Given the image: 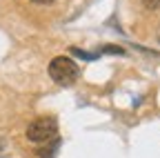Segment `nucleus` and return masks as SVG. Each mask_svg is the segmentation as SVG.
<instances>
[{
	"label": "nucleus",
	"mask_w": 160,
	"mask_h": 158,
	"mask_svg": "<svg viewBox=\"0 0 160 158\" xmlns=\"http://www.w3.org/2000/svg\"><path fill=\"white\" fill-rule=\"evenodd\" d=\"M78 74L80 71H78L76 63L71 60V58H67V56H56L53 60L49 63V76H51V80L58 83V85H62V87L73 85L78 80Z\"/></svg>",
	"instance_id": "f257e3e1"
},
{
	"label": "nucleus",
	"mask_w": 160,
	"mask_h": 158,
	"mask_svg": "<svg viewBox=\"0 0 160 158\" xmlns=\"http://www.w3.org/2000/svg\"><path fill=\"white\" fill-rule=\"evenodd\" d=\"M58 134V120L53 116H42V118H36V120L29 123L27 127V138L36 145H42L49 143L51 138H56Z\"/></svg>",
	"instance_id": "f03ea898"
},
{
	"label": "nucleus",
	"mask_w": 160,
	"mask_h": 158,
	"mask_svg": "<svg viewBox=\"0 0 160 158\" xmlns=\"http://www.w3.org/2000/svg\"><path fill=\"white\" fill-rule=\"evenodd\" d=\"M69 54H71L73 58H80V60H89V63H91V60H96V58H98L96 54L82 51V49H78V47H71V49H69Z\"/></svg>",
	"instance_id": "7ed1b4c3"
},
{
	"label": "nucleus",
	"mask_w": 160,
	"mask_h": 158,
	"mask_svg": "<svg viewBox=\"0 0 160 158\" xmlns=\"http://www.w3.org/2000/svg\"><path fill=\"white\" fill-rule=\"evenodd\" d=\"M102 54H113V56H125V49H122V47H116V45H105V47H102Z\"/></svg>",
	"instance_id": "20e7f679"
},
{
	"label": "nucleus",
	"mask_w": 160,
	"mask_h": 158,
	"mask_svg": "<svg viewBox=\"0 0 160 158\" xmlns=\"http://www.w3.org/2000/svg\"><path fill=\"white\" fill-rule=\"evenodd\" d=\"M40 158H51L53 154H56V145H47V147H42V149H38L36 151Z\"/></svg>",
	"instance_id": "39448f33"
},
{
	"label": "nucleus",
	"mask_w": 160,
	"mask_h": 158,
	"mask_svg": "<svg viewBox=\"0 0 160 158\" xmlns=\"http://www.w3.org/2000/svg\"><path fill=\"white\" fill-rule=\"evenodd\" d=\"M142 7L149 11H156V9H160V0H142Z\"/></svg>",
	"instance_id": "423d86ee"
},
{
	"label": "nucleus",
	"mask_w": 160,
	"mask_h": 158,
	"mask_svg": "<svg viewBox=\"0 0 160 158\" xmlns=\"http://www.w3.org/2000/svg\"><path fill=\"white\" fill-rule=\"evenodd\" d=\"M31 3H36V5H51V3H56V0H31Z\"/></svg>",
	"instance_id": "0eeeda50"
},
{
	"label": "nucleus",
	"mask_w": 160,
	"mask_h": 158,
	"mask_svg": "<svg viewBox=\"0 0 160 158\" xmlns=\"http://www.w3.org/2000/svg\"><path fill=\"white\" fill-rule=\"evenodd\" d=\"M5 147H7V140H5V138H0V156L5 154Z\"/></svg>",
	"instance_id": "6e6552de"
}]
</instances>
